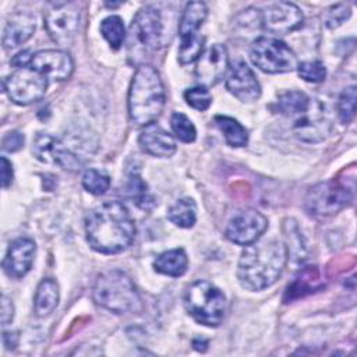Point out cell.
<instances>
[{
	"instance_id": "12",
	"label": "cell",
	"mask_w": 357,
	"mask_h": 357,
	"mask_svg": "<svg viewBox=\"0 0 357 357\" xmlns=\"http://www.w3.org/2000/svg\"><path fill=\"white\" fill-rule=\"evenodd\" d=\"M268 227V219L255 209L237 212L226 227V237L238 245H248L257 241Z\"/></svg>"
},
{
	"instance_id": "5",
	"label": "cell",
	"mask_w": 357,
	"mask_h": 357,
	"mask_svg": "<svg viewBox=\"0 0 357 357\" xmlns=\"http://www.w3.org/2000/svg\"><path fill=\"white\" fill-rule=\"evenodd\" d=\"M184 307L187 312L205 326H218L226 315L225 294L208 280H195L184 291Z\"/></svg>"
},
{
	"instance_id": "30",
	"label": "cell",
	"mask_w": 357,
	"mask_h": 357,
	"mask_svg": "<svg viewBox=\"0 0 357 357\" xmlns=\"http://www.w3.org/2000/svg\"><path fill=\"white\" fill-rule=\"evenodd\" d=\"M170 124H172V130H173L174 135L180 141L192 142L195 139V137H197L195 126L185 114H183L180 112L173 113L172 119H170Z\"/></svg>"
},
{
	"instance_id": "36",
	"label": "cell",
	"mask_w": 357,
	"mask_h": 357,
	"mask_svg": "<svg viewBox=\"0 0 357 357\" xmlns=\"http://www.w3.org/2000/svg\"><path fill=\"white\" fill-rule=\"evenodd\" d=\"M24 134L20 131H10L1 139V148L6 152H15L24 146Z\"/></svg>"
},
{
	"instance_id": "33",
	"label": "cell",
	"mask_w": 357,
	"mask_h": 357,
	"mask_svg": "<svg viewBox=\"0 0 357 357\" xmlns=\"http://www.w3.org/2000/svg\"><path fill=\"white\" fill-rule=\"evenodd\" d=\"M184 99L188 106L195 110H206L212 103V95L206 86H194L184 92Z\"/></svg>"
},
{
	"instance_id": "14",
	"label": "cell",
	"mask_w": 357,
	"mask_h": 357,
	"mask_svg": "<svg viewBox=\"0 0 357 357\" xmlns=\"http://www.w3.org/2000/svg\"><path fill=\"white\" fill-rule=\"evenodd\" d=\"M229 68V56L223 45L215 43L209 46L197 60L195 77L202 86L216 85Z\"/></svg>"
},
{
	"instance_id": "22",
	"label": "cell",
	"mask_w": 357,
	"mask_h": 357,
	"mask_svg": "<svg viewBox=\"0 0 357 357\" xmlns=\"http://www.w3.org/2000/svg\"><path fill=\"white\" fill-rule=\"evenodd\" d=\"M59 304V284L54 279H43L35 293L33 308L38 317H45L53 312Z\"/></svg>"
},
{
	"instance_id": "18",
	"label": "cell",
	"mask_w": 357,
	"mask_h": 357,
	"mask_svg": "<svg viewBox=\"0 0 357 357\" xmlns=\"http://www.w3.org/2000/svg\"><path fill=\"white\" fill-rule=\"evenodd\" d=\"M138 142L141 149L151 156L169 158L176 152L174 138L156 123H151L142 128Z\"/></svg>"
},
{
	"instance_id": "4",
	"label": "cell",
	"mask_w": 357,
	"mask_h": 357,
	"mask_svg": "<svg viewBox=\"0 0 357 357\" xmlns=\"http://www.w3.org/2000/svg\"><path fill=\"white\" fill-rule=\"evenodd\" d=\"M92 294L96 304L114 314L137 311L141 305L134 282L127 273L119 269L100 273L96 278Z\"/></svg>"
},
{
	"instance_id": "9",
	"label": "cell",
	"mask_w": 357,
	"mask_h": 357,
	"mask_svg": "<svg viewBox=\"0 0 357 357\" xmlns=\"http://www.w3.org/2000/svg\"><path fill=\"white\" fill-rule=\"evenodd\" d=\"M293 134L304 142H321L332 131V123L328 117V112L324 103L318 99H312L310 105L291 117Z\"/></svg>"
},
{
	"instance_id": "24",
	"label": "cell",
	"mask_w": 357,
	"mask_h": 357,
	"mask_svg": "<svg viewBox=\"0 0 357 357\" xmlns=\"http://www.w3.org/2000/svg\"><path fill=\"white\" fill-rule=\"evenodd\" d=\"M215 123L222 131L226 142L231 146H244L248 142V131L236 119L229 116H216Z\"/></svg>"
},
{
	"instance_id": "28",
	"label": "cell",
	"mask_w": 357,
	"mask_h": 357,
	"mask_svg": "<svg viewBox=\"0 0 357 357\" xmlns=\"http://www.w3.org/2000/svg\"><path fill=\"white\" fill-rule=\"evenodd\" d=\"M100 32L113 49H119L126 38V28L119 15H109L100 22Z\"/></svg>"
},
{
	"instance_id": "27",
	"label": "cell",
	"mask_w": 357,
	"mask_h": 357,
	"mask_svg": "<svg viewBox=\"0 0 357 357\" xmlns=\"http://www.w3.org/2000/svg\"><path fill=\"white\" fill-rule=\"evenodd\" d=\"M127 191L131 199L135 202V205L141 209H152L155 206V198L151 195L148 191L146 183L141 178L138 173H131L128 177V184H127Z\"/></svg>"
},
{
	"instance_id": "8",
	"label": "cell",
	"mask_w": 357,
	"mask_h": 357,
	"mask_svg": "<svg viewBox=\"0 0 357 357\" xmlns=\"http://www.w3.org/2000/svg\"><path fill=\"white\" fill-rule=\"evenodd\" d=\"M3 88L14 103L26 106L43 98L47 88V78L32 67H22L6 78Z\"/></svg>"
},
{
	"instance_id": "13",
	"label": "cell",
	"mask_w": 357,
	"mask_h": 357,
	"mask_svg": "<svg viewBox=\"0 0 357 357\" xmlns=\"http://www.w3.org/2000/svg\"><path fill=\"white\" fill-rule=\"evenodd\" d=\"M261 25L272 33H289L303 25L301 10L290 1H279L259 13Z\"/></svg>"
},
{
	"instance_id": "17",
	"label": "cell",
	"mask_w": 357,
	"mask_h": 357,
	"mask_svg": "<svg viewBox=\"0 0 357 357\" xmlns=\"http://www.w3.org/2000/svg\"><path fill=\"white\" fill-rule=\"evenodd\" d=\"M36 245L26 237L14 240L3 259V269L10 278H22L32 266Z\"/></svg>"
},
{
	"instance_id": "11",
	"label": "cell",
	"mask_w": 357,
	"mask_h": 357,
	"mask_svg": "<svg viewBox=\"0 0 357 357\" xmlns=\"http://www.w3.org/2000/svg\"><path fill=\"white\" fill-rule=\"evenodd\" d=\"M79 25V10L74 3H63L45 15V28L49 36L59 45H70Z\"/></svg>"
},
{
	"instance_id": "19",
	"label": "cell",
	"mask_w": 357,
	"mask_h": 357,
	"mask_svg": "<svg viewBox=\"0 0 357 357\" xmlns=\"http://www.w3.org/2000/svg\"><path fill=\"white\" fill-rule=\"evenodd\" d=\"M35 31V18L29 13H15L13 14L3 31V46L4 49H15L24 42H26Z\"/></svg>"
},
{
	"instance_id": "1",
	"label": "cell",
	"mask_w": 357,
	"mask_h": 357,
	"mask_svg": "<svg viewBox=\"0 0 357 357\" xmlns=\"http://www.w3.org/2000/svg\"><path fill=\"white\" fill-rule=\"evenodd\" d=\"M85 233L89 245L102 254H117L126 250L135 237V223L119 201L96 205L85 218Z\"/></svg>"
},
{
	"instance_id": "35",
	"label": "cell",
	"mask_w": 357,
	"mask_h": 357,
	"mask_svg": "<svg viewBox=\"0 0 357 357\" xmlns=\"http://www.w3.org/2000/svg\"><path fill=\"white\" fill-rule=\"evenodd\" d=\"M351 14V8L346 3H339L331 6L324 14V22L328 28H337L342 25Z\"/></svg>"
},
{
	"instance_id": "37",
	"label": "cell",
	"mask_w": 357,
	"mask_h": 357,
	"mask_svg": "<svg viewBox=\"0 0 357 357\" xmlns=\"http://www.w3.org/2000/svg\"><path fill=\"white\" fill-rule=\"evenodd\" d=\"M14 317V305L11 300L6 296H1V325L6 326L13 321Z\"/></svg>"
},
{
	"instance_id": "25",
	"label": "cell",
	"mask_w": 357,
	"mask_h": 357,
	"mask_svg": "<svg viewBox=\"0 0 357 357\" xmlns=\"http://www.w3.org/2000/svg\"><path fill=\"white\" fill-rule=\"evenodd\" d=\"M311 102V98L301 92V91H287L284 93H282L278 99V110L291 119L296 114H298L300 112H303Z\"/></svg>"
},
{
	"instance_id": "39",
	"label": "cell",
	"mask_w": 357,
	"mask_h": 357,
	"mask_svg": "<svg viewBox=\"0 0 357 357\" xmlns=\"http://www.w3.org/2000/svg\"><path fill=\"white\" fill-rule=\"evenodd\" d=\"M32 56L28 50H24V52H20L18 54H15L11 60V64L15 66L17 68H22V67H28V64L31 66V61H32Z\"/></svg>"
},
{
	"instance_id": "3",
	"label": "cell",
	"mask_w": 357,
	"mask_h": 357,
	"mask_svg": "<svg viewBox=\"0 0 357 357\" xmlns=\"http://www.w3.org/2000/svg\"><path fill=\"white\" fill-rule=\"evenodd\" d=\"M165 106V88L155 67L142 64L134 73L128 91V114L134 124L155 123Z\"/></svg>"
},
{
	"instance_id": "20",
	"label": "cell",
	"mask_w": 357,
	"mask_h": 357,
	"mask_svg": "<svg viewBox=\"0 0 357 357\" xmlns=\"http://www.w3.org/2000/svg\"><path fill=\"white\" fill-rule=\"evenodd\" d=\"M208 14V8L202 1L187 3L181 18L178 21V35L181 40L198 36V29L204 24Z\"/></svg>"
},
{
	"instance_id": "34",
	"label": "cell",
	"mask_w": 357,
	"mask_h": 357,
	"mask_svg": "<svg viewBox=\"0 0 357 357\" xmlns=\"http://www.w3.org/2000/svg\"><path fill=\"white\" fill-rule=\"evenodd\" d=\"M297 71H298V75L308 82H322L326 77V68L318 60L298 63Z\"/></svg>"
},
{
	"instance_id": "38",
	"label": "cell",
	"mask_w": 357,
	"mask_h": 357,
	"mask_svg": "<svg viewBox=\"0 0 357 357\" xmlns=\"http://www.w3.org/2000/svg\"><path fill=\"white\" fill-rule=\"evenodd\" d=\"M11 183H13V165L6 156H1V185L3 188H8Z\"/></svg>"
},
{
	"instance_id": "32",
	"label": "cell",
	"mask_w": 357,
	"mask_h": 357,
	"mask_svg": "<svg viewBox=\"0 0 357 357\" xmlns=\"http://www.w3.org/2000/svg\"><path fill=\"white\" fill-rule=\"evenodd\" d=\"M356 112V86H347L339 96L337 114L342 123L347 124L353 120Z\"/></svg>"
},
{
	"instance_id": "26",
	"label": "cell",
	"mask_w": 357,
	"mask_h": 357,
	"mask_svg": "<svg viewBox=\"0 0 357 357\" xmlns=\"http://www.w3.org/2000/svg\"><path fill=\"white\" fill-rule=\"evenodd\" d=\"M60 145L61 142L57 138L46 132H38L33 139L32 153L43 163H56V155Z\"/></svg>"
},
{
	"instance_id": "31",
	"label": "cell",
	"mask_w": 357,
	"mask_h": 357,
	"mask_svg": "<svg viewBox=\"0 0 357 357\" xmlns=\"http://www.w3.org/2000/svg\"><path fill=\"white\" fill-rule=\"evenodd\" d=\"M204 49V38L201 35L191 39L181 40L178 47V61L181 64H190L198 60Z\"/></svg>"
},
{
	"instance_id": "23",
	"label": "cell",
	"mask_w": 357,
	"mask_h": 357,
	"mask_svg": "<svg viewBox=\"0 0 357 357\" xmlns=\"http://www.w3.org/2000/svg\"><path fill=\"white\" fill-rule=\"evenodd\" d=\"M167 219L178 227H192L197 220V206L194 199L181 198L177 199L167 211Z\"/></svg>"
},
{
	"instance_id": "15",
	"label": "cell",
	"mask_w": 357,
	"mask_h": 357,
	"mask_svg": "<svg viewBox=\"0 0 357 357\" xmlns=\"http://www.w3.org/2000/svg\"><path fill=\"white\" fill-rule=\"evenodd\" d=\"M31 67L46 78L63 81L73 74L74 63L67 52L60 49H46L33 53Z\"/></svg>"
},
{
	"instance_id": "21",
	"label": "cell",
	"mask_w": 357,
	"mask_h": 357,
	"mask_svg": "<svg viewBox=\"0 0 357 357\" xmlns=\"http://www.w3.org/2000/svg\"><path fill=\"white\" fill-rule=\"evenodd\" d=\"M188 266V258L183 248H173L159 254L153 261V268L156 272L177 278L185 273Z\"/></svg>"
},
{
	"instance_id": "2",
	"label": "cell",
	"mask_w": 357,
	"mask_h": 357,
	"mask_svg": "<svg viewBox=\"0 0 357 357\" xmlns=\"http://www.w3.org/2000/svg\"><path fill=\"white\" fill-rule=\"evenodd\" d=\"M287 262V248L279 240L254 241L243 250L237 278L240 284L251 291L272 286L282 275Z\"/></svg>"
},
{
	"instance_id": "10",
	"label": "cell",
	"mask_w": 357,
	"mask_h": 357,
	"mask_svg": "<svg viewBox=\"0 0 357 357\" xmlns=\"http://www.w3.org/2000/svg\"><path fill=\"white\" fill-rule=\"evenodd\" d=\"M132 38L146 50H158L165 43V25L160 11L153 6L142 7L131 24Z\"/></svg>"
},
{
	"instance_id": "7",
	"label": "cell",
	"mask_w": 357,
	"mask_h": 357,
	"mask_svg": "<svg viewBox=\"0 0 357 357\" xmlns=\"http://www.w3.org/2000/svg\"><path fill=\"white\" fill-rule=\"evenodd\" d=\"M351 199L353 192L349 187L335 180H326L308 190L304 198V208L312 216L325 218L346 208Z\"/></svg>"
},
{
	"instance_id": "29",
	"label": "cell",
	"mask_w": 357,
	"mask_h": 357,
	"mask_svg": "<svg viewBox=\"0 0 357 357\" xmlns=\"http://www.w3.org/2000/svg\"><path fill=\"white\" fill-rule=\"evenodd\" d=\"M82 185L88 192L93 195H102L110 187V177L102 170L88 169L82 174Z\"/></svg>"
},
{
	"instance_id": "40",
	"label": "cell",
	"mask_w": 357,
	"mask_h": 357,
	"mask_svg": "<svg viewBox=\"0 0 357 357\" xmlns=\"http://www.w3.org/2000/svg\"><path fill=\"white\" fill-rule=\"evenodd\" d=\"M17 342H18V337L14 332H4L3 333V343L7 349H14L17 346Z\"/></svg>"
},
{
	"instance_id": "6",
	"label": "cell",
	"mask_w": 357,
	"mask_h": 357,
	"mask_svg": "<svg viewBox=\"0 0 357 357\" xmlns=\"http://www.w3.org/2000/svg\"><path fill=\"white\" fill-rule=\"evenodd\" d=\"M250 57L261 71L269 74L289 73L298 64L294 52L284 42L269 36H261L252 42Z\"/></svg>"
},
{
	"instance_id": "16",
	"label": "cell",
	"mask_w": 357,
	"mask_h": 357,
	"mask_svg": "<svg viewBox=\"0 0 357 357\" xmlns=\"http://www.w3.org/2000/svg\"><path fill=\"white\" fill-rule=\"evenodd\" d=\"M227 91L241 102H254L261 96V85L245 61H236L226 79Z\"/></svg>"
}]
</instances>
